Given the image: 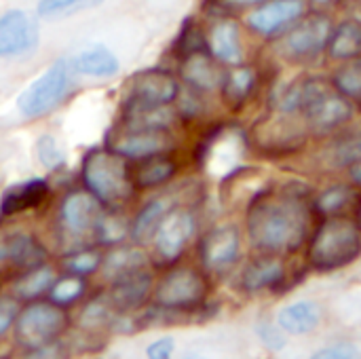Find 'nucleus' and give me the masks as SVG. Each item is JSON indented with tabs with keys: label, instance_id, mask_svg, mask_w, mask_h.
I'll return each instance as SVG.
<instances>
[{
	"label": "nucleus",
	"instance_id": "17",
	"mask_svg": "<svg viewBox=\"0 0 361 359\" xmlns=\"http://www.w3.org/2000/svg\"><path fill=\"white\" fill-rule=\"evenodd\" d=\"M152 290V273L148 269H140L135 273H129L116 281H112V288L108 292V300L118 313L135 311L140 309Z\"/></svg>",
	"mask_w": 361,
	"mask_h": 359
},
{
	"label": "nucleus",
	"instance_id": "39",
	"mask_svg": "<svg viewBox=\"0 0 361 359\" xmlns=\"http://www.w3.org/2000/svg\"><path fill=\"white\" fill-rule=\"evenodd\" d=\"M36 154H38V161L49 171H57L66 165V154L57 146V140L53 135H40L36 140Z\"/></svg>",
	"mask_w": 361,
	"mask_h": 359
},
{
	"label": "nucleus",
	"instance_id": "1",
	"mask_svg": "<svg viewBox=\"0 0 361 359\" xmlns=\"http://www.w3.org/2000/svg\"><path fill=\"white\" fill-rule=\"evenodd\" d=\"M313 220L311 188L298 180L258 193L245 216L250 241L262 254H292L309 237Z\"/></svg>",
	"mask_w": 361,
	"mask_h": 359
},
{
	"label": "nucleus",
	"instance_id": "19",
	"mask_svg": "<svg viewBox=\"0 0 361 359\" xmlns=\"http://www.w3.org/2000/svg\"><path fill=\"white\" fill-rule=\"evenodd\" d=\"M47 258L44 248L27 233H0V262H11L15 269L27 271L42 264Z\"/></svg>",
	"mask_w": 361,
	"mask_h": 359
},
{
	"label": "nucleus",
	"instance_id": "16",
	"mask_svg": "<svg viewBox=\"0 0 361 359\" xmlns=\"http://www.w3.org/2000/svg\"><path fill=\"white\" fill-rule=\"evenodd\" d=\"M102 212L104 205L95 195H91L89 190H74L66 195L59 205V222L66 233L78 237L95 229Z\"/></svg>",
	"mask_w": 361,
	"mask_h": 359
},
{
	"label": "nucleus",
	"instance_id": "4",
	"mask_svg": "<svg viewBox=\"0 0 361 359\" xmlns=\"http://www.w3.org/2000/svg\"><path fill=\"white\" fill-rule=\"evenodd\" d=\"M82 182L106 207H121L135 195L131 165L110 148H93L82 159Z\"/></svg>",
	"mask_w": 361,
	"mask_h": 359
},
{
	"label": "nucleus",
	"instance_id": "31",
	"mask_svg": "<svg viewBox=\"0 0 361 359\" xmlns=\"http://www.w3.org/2000/svg\"><path fill=\"white\" fill-rule=\"evenodd\" d=\"M355 199V190L347 184H336L326 188L319 197L313 199V209L317 214L326 216H338L345 214V209L353 203Z\"/></svg>",
	"mask_w": 361,
	"mask_h": 359
},
{
	"label": "nucleus",
	"instance_id": "44",
	"mask_svg": "<svg viewBox=\"0 0 361 359\" xmlns=\"http://www.w3.org/2000/svg\"><path fill=\"white\" fill-rule=\"evenodd\" d=\"M173 347H176L173 339H171V336H163V339L154 341L152 345H148L146 355L152 359H167V358H171Z\"/></svg>",
	"mask_w": 361,
	"mask_h": 359
},
{
	"label": "nucleus",
	"instance_id": "3",
	"mask_svg": "<svg viewBox=\"0 0 361 359\" xmlns=\"http://www.w3.org/2000/svg\"><path fill=\"white\" fill-rule=\"evenodd\" d=\"M361 256L360 222L338 214L326 216L309 243V264L315 271L330 273L353 264Z\"/></svg>",
	"mask_w": 361,
	"mask_h": 359
},
{
	"label": "nucleus",
	"instance_id": "2",
	"mask_svg": "<svg viewBox=\"0 0 361 359\" xmlns=\"http://www.w3.org/2000/svg\"><path fill=\"white\" fill-rule=\"evenodd\" d=\"M279 110L302 114L307 127L315 135H326L343 127L353 114L351 102L319 76H311L288 87L279 97Z\"/></svg>",
	"mask_w": 361,
	"mask_h": 359
},
{
	"label": "nucleus",
	"instance_id": "18",
	"mask_svg": "<svg viewBox=\"0 0 361 359\" xmlns=\"http://www.w3.org/2000/svg\"><path fill=\"white\" fill-rule=\"evenodd\" d=\"M180 74L188 87H192L195 91H201V93L218 89L224 80V72L220 70L218 59L209 53V49L195 51V53L182 57Z\"/></svg>",
	"mask_w": 361,
	"mask_h": 359
},
{
	"label": "nucleus",
	"instance_id": "6",
	"mask_svg": "<svg viewBox=\"0 0 361 359\" xmlns=\"http://www.w3.org/2000/svg\"><path fill=\"white\" fill-rule=\"evenodd\" d=\"M207 290L209 288L203 273L192 267H178L159 281L154 290V305L169 311L188 313L203 305Z\"/></svg>",
	"mask_w": 361,
	"mask_h": 359
},
{
	"label": "nucleus",
	"instance_id": "10",
	"mask_svg": "<svg viewBox=\"0 0 361 359\" xmlns=\"http://www.w3.org/2000/svg\"><path fill=\"white\" fill-rule=\"evenodd\" d=\"M180 85L171 72L161 68L142 70L131 76L127 102L123 108H163L178 99Z\"/></svg>",
	"mask_w": 361,
	"mask_h": 359
},
{
	"label": "nucleus",
	"instance_id": "33",
	"mask_svg": "<svg viewBox=\"0 0 361 359\" xmlns=\"http://www.w3.org/2000/svg\"><path fill=\"white\" fill-rule=\"evenodd\" d=\"M93 231L102 245H116L129 235V224L118 212H102Z\"/></svg>",
	"mask_w": 361,
	"mask_h": 359
},
{
	"label": "nucleus",
	"instance_id": "35",
	"mask_svg": "<svg viewBox=\"0 0 361 359\" xmlns=\"http://www.w3.org/2000/svg\"><path fill=\"white\" fill-rule=\"evenodd\" d=\"M104 0H40L36 6L38 17L42 19H63L80 11L99 6Z\"/></svg>",
	"mask_w": 361,
	"mask_h": 359
},
{
	"label": "nucleus",
	"instance_id": "25",
	"mask_svg": "<svg viewBox=\"0 0 361 359\" xmlns=\"http://www.w3.org/2000/svg\"><path fill=\"white\" fill-rule=\"evenodd\" d=\"M72 68L78 74L85 76H95V78H112L118 74L121 63L118 57L104 44H93L85 51H80L72 59Z\"/></svg>",
	"mask_w": 361,
	"mask_h": 359
},
{
	"label": "nucleus",
	"instance_id": "36",
	"mask_svg": "<svg viewBox=\"0 0 361 359\" xmlns=\"http://www.w3.org/2000/svg\"><path fill=\"white\" fill-rule=\"evenodd\" d=\"M203 49H207V36L203 34V30L199 28V23L192 17L184 19L182 30H180V34H178V38L173 42L176 57L182 59V57H186V55H190L195 51H203Z\"/></svg>",
	"mask_w": 361,
	"mask_h": 359
},
{
	"label": "nucleus",
	"instance_id": "8",
	"mask_svg": "<svg viewBox=\"0 0 361 359\" xmlns=\"http://www.w3.org/2000/svg\"><path fill=\"white\" fill-rule=\"evenodd\" d=\"M195 231L197 220L190 209H171L152 237V262L157 267L176 264L184 256Z\"/></svg>",
	"mask_w": 361,
	"mask_h": 359
},
{
	"label": "nucleus",
	"instance_id": "42",
	"mask_svg": "<svg viewBox=\"0 0 361 359\" xmlns=\"http://www.w3.org/2000/svg\"><path fill=\"white\" fill-rule=\"evenodd\" d=\"M17 313H19L17 300L11 296H2L0 298V336H4L15 326Z\"/></svg>",
	"mask_w": 361,
	"mask_h": 359
},
{
	"label": "nucleus",
	"instance_id": "43",
	"mask_svg": "<svg viewBox=\"0 0 361 359\" xmlns=\"http://www.w3.org/2000/svg\"><path fill=\"white\" fill-rule=\"evenodd\" d=\"M315 359H351L357 358V351L355 347L351 345H332V347H326L317 353H313Z\"/></svg>",
	"mask_w": 361,
	"mask_h": 359
},
{
	"label": "nucleus",
	"instance_id": "37",
	"mask_svg": "<svg viewBox=\"0 0 361 359\" xmlns=\"http://www.w3.org/2000/svg\"><path fill=\"white\" fill-rule=\"evenodd\" d=\"M114 307L110 305L108 298H93L87 303V307L80 311V317H78V324L80 328H85L87 332H95L99 328H106L110 326L112 317H114Z\"/></svg>",
	"mask_w": 361,
	"mask_h": 359
},
{
	"label": "nucleus",
	"instance_id": "15",
	"mask_svg": "<svg viewBox=\"0 0 361 359\" xmlns=\"http://www.w3.org/2000/svg\"><path fill=\"white\" fill-rule=\"evenodd\" d=\"M305 11V0H264L250 13L247 25L260 36H273L294 25Z\"/></svg>",
	"mask_w": 361,
	"mask_h": 359
},
{
	"label": "nucleus",
	"instance_id": "12",
	"mask_svg": "<svg viewBox=\"0 0 361 359\" xmlns=\"http://www.w3.org/2000/svg\"><path fill=\"white\" fill-rule=\"evenodd\" d=\"M241 252V235L235 224L212 229L199 245L201 264L212 275H224L235 267Z\"/></svg>",
	"mask_w": 361,
	"mask_h": 359
},
{
	"label": "nucleus",
	"instance_id": "26",
	"mask_svg": "<svg viewBox=\"0 0 361 359\" xmlns=\"http://www.w3.org/2000/svg\"><path fill=\"white\" fill-rule=\"evenodd\" d=\"M256 83H258V74L252 66H243V63H237L228 74H224V80H222V97H224V104L231 108V110H241L245 106V102L250 99V95L254 93L256 89Z\"/></svg>",
	"mask_w": 361,
	"mask_h": 359
},
{
	"label": "nucleus",
	"instance_id": "20",
	"mask_svg": "<svg viewBox=\"0 0 361 359\" xmlns=\"http://www.w3.org/2000/svg\"><path fill=\"white\" fill-rule=\"evenodd\" d=\"M207 49L209 53L228 66H237L243 61V49H241V36L239 25L235 19H228L226 15L214 23L207 36Z\"/></svg>",
	"mask_w": 361,
	"mask_h": 359
},
{
	"label": "nucleus",
	"instance_id": "29",
	"mask_svg": "<svg viewBox=\"0 0 361 359\" xmlns=\"http://www.w3.org/2000/svg\"><path fill=\"white\" fill-rule=\"evenodd\" d=\"M328 53L332 59H351L361 55V23L355 19L343 21L332 30L328 40Z\"/></svg>",
	"mask_w": 361,
	"mask_h": 359
},
{
	"label": "nucleus",
	"instance_id": "28",
	"mask_svg": "<svg viewBox=\"0 0 361 359\" xmlns=\"http://www.w3.org/2000/svg\"><path fill=\"white\" fill-rule=\"evenodd\" d=\"M148 258L140 248H114L112 252L102 258V275L106 281H116L129 273H135L140 269H146Z\"/></svg>",
	"mask_w": 361,
	"mask_h": 359
},
{
	"label": "nucleus",
	"instance_id": "13",
	"mask_svg": "<svg viewBox=\"0 0 361 359\" xmlns=\"http://www.w3.org/2000/svg\"><path fill=\"white\" fill-rule=\"evenodd\" d=\"M256 144L264 152L273 154H288L305 146L307 138L298 123L292 121V112L277 110V114L267 116L260 121L258 127H254Z\"/></svg>",
	"mask_w": 361,
	"mask_h": 359
},
{
	"label": "nucleus",
	"instance_id": "22",
	"mask_svg": "<svg viewBox=\"0 0 361 359\" xmlns=\"http://www.w3.org/2000/svg\"><path fill=\"white\" fill-rule=\"evenodd\" d=\"M286 277L283 262L277 258V254H264L256 260H252L243 273H241V288L245 292H260L269 288H277Z\"/></svg>",
	"mask_w": 361,
	"mask_h": 359
},
{
	"label": "nucleus",
	"instance_id": "32",
	"mask_svg": "<svg viewBox=\"0 0 361 359\" xmlns=\"http://www.w3.org/2000/svg\"><path fill=\"white\" fill-rule=\"evenodd\" d=\"M332 85L349 102H355L361 106V55L345 59V63L334 72Z\"/></svg>",
	"mask_w": 361,
	"mask_h": 359
},
{
	"label": "nucleus",
	"instance_id": "45",
	"mask_svg": "<svg viewBox=\"0 0 361 359\" xmlns=\"http://www.w3.org/2000/svg\"><path fill=\"white\" fill-rule=\"evenodd\" d=\"M222 6L226 11H241V8H250V6H258L264 0H220Z\"/></svg>",
	"mask_w": 361,
	"mask_h": 359
},
{
	"label": "nucleus",
	"instance_id": "14",
	"mask_svg": "<svg viewBox=\"0 0 361 359\" xmlns=\"http://www.w3.org/2000/svg\"><path fill=\"white\" fill-rule=\"evenodd\" d=\"M38 47V28L21 8L0 15V57H19Z\"/></svg>",
	"mask_w": 361,
	"mask_h": 359
},
{
	"label": "nucleus",
	"instance_id": "27",
	"mask_svg": "<svg viewBox=\"0 0 361 359\" xmlns=\"http://www.w3.org/2000/svg\"><path fill=\"white\" fill-rule=\"evenodd\" d=\"M173 209V203L171 199L167 197H157V199H150L135 216L131 229H129V235L133 237V241L137 245H146L152 241L157 229L161 226L163 218Z\"/></svg>",
	"mask_w": 361,
	"mask_h": 359
},
{
	"label": "nucleus",
	"instance_id": "5",
	"mask_svg": "<svg viewBox=\"0 0 361 359\" xmlns=\"http://www.w3.org/2000/svg\"><path fill=\"white\" fill-rule=\"evenodd\" d=\"M68 315L63 307L51 303H30L17 313L15 345L23 351H38L55 343L68 330Z\"/></svg>",
	"mask_w": 361,
	"mask_h": 359
},
{
	"label": "nucleus",
	"instance_id": "23",
	"mask_svg": "<svg viewBox=\"0 0 361 359\" xmlns=\"http://www.w3.org/2000/svg\"><path fill=\"white\" fill-rule=\"evenodd\" d=\"M319 324H322V309H319V305H315L311 300L292 303L277 313V326L286 334L307 336L313 330H317Z\"/></svg>",
	"mask_w": 361,
	"mask_h": 359
},
{
	"label": "nucleus",
	"instance_id": "7",
	"mask_svg": "<svg viewBox=\"0 0 361 359\" xmlns=\"http://www.w3.org/2000/svg\"><path fill=\"white\" fill-rule=\"evenodd\" d=\"M68 85H70V66L66 59H57L17 97L19 114L25 118H40L49 114L63 99Z\"/></svg>",
	"mask_w": 361,
	"mask_h": 359
},
{
	"label": "nucleus",
	"instance_id": "24",
	"mask_svg": "<svg viewBox=\"0 0 361 359\" xmlns=\"http://www.w3.org/2000/svg\"><path fill=\"white\" fill-rule=\"evenodd\" d=\"M178 171V163L165 152V154H152L146 159H137L131 167V178L135 188H157L165 182H169Z\"/></svg>",
	"mask_w": 361,
	"mask_h": 359
},
{
	"label": "nucleus",
	"instance_id": "30",
	"mask_svg": "<svg viewBox=\"0 0 361 359\" xmlns=\"http://www.w3.org/2000/svg\"><path fill=\"white\" fill-rule=\"evenodd\" d=\"M53 284H55V273H53L51 267H47L42 262V264H38L34 269H27L17 279V284L13 286V292L21 300H34L40 294H44L47 290H51Z\"/></svg>",
	"mask_w": 361,
	"mask_h": 359
},
{
	"label": "nucleus",
	"instance_id": "9",
	"mask_svg": "<svg viewBox=\"0 0 361 359\" xmlns=\"http://www.w3.org/2000/svg\"><path fill=\"white\" fill-rule=\"evenodd\" d=\"M332 19L324 13L302 15L292 30L281 40V51L286 57L294 61H305L317 57L324 49H328V40L332 36Z\"/></svg>",
	"mask_w": 361,
	"mask_h": 359
},
{
	"label": "nucleus",
	"instance_id": "38",
	"mask_svg": "<svg viewBox=\"0 0 361 359\" xmlns=\"http://www.w3.org/2000/svg\"><path fill=\"white\" fill-rule=\"evenodd\" d=\"M85 292V281L82 277L78 275H72V277H63L59 281H55L49 290L51 294V300L59 307H70L74 305Z\"/></svg>",
	"mask_w": 361,
	"mask_h": 359
},
{
	"label": "nucleus",
	"instance_id": "11",
	"mask_svg": "<svg viewBox=\"0 0 361 359\" xmlns=\"http://www.w3.org/2000/svg\"><path fill=\"white\" fill-rule=\"evenodd\" d=\"M110 150L125 159H146L152 154H165L173 148V138L169 129L154 127H121L108 140Z\"/></svg>",
	"mask_w": 361,
	"mask_h": 359
},
{
	"label": "nucleus",
	"instance_id": "47",
	"mask_svg": "<svg viewBox=\"0 0 361 359\" xmlns=\"http://www.w3.org/2000/svg\"><path fill=\"white\" fill-rule=\"evenodd\" d=\"M313 2H315V4H328L330 0H313Z\"/></svg>",
	"mask_w": 361,
	"mask_h": 359
},
{
	"label": "nucleus",
	"instance_id": "40",
	"mask_svg": "<svg viewBox=\"0 0 361 359\" xmlns=\"http://www.w3.org/2000/svg\"><path fill=\"white\" fill-rule=\"evenodd\" d=\"M102 264V254L97 250H80V252H74L66 258L63 267L72 273V275H78V277H87L91 273H95Z\"/></svg>",
	"mask_w": 361,
	"mask_h": 359
},
{
	"label": "nucleus",
	"instance_id": "34",
	"mask_svg": "<svg viewBox=\"0 0 361 359\" xmlns=\"http://www.w3.org/2000/svg\"><path fill=\"white\" fill-rule=\"evenodd\" d=\"M357 159H361V129L343 133L334 140L330 148V161L334 167H351Z\"/></svg>",
	"mask_w": 361,
	"mask_h": 359
},
{
	"label": "nucleus",
	"instance_id": "48",
	"mask_svg": "<svg viewBox=\"0 0 361 359\" xmlns=\"http://www.w3.org/2000/svg\"><path fill=\"white\" fill-rule=\"evenodd\" d=\"M357 222H360V226H361V205H360V218H357Z\"/></svg>",
	"mask_w": 361,
	"mask_h": 359
},
{
	"label": "nucleus",
	"instance_id": "21",
	"mask_svg": "<svg viewBox=\"0 0 361 359\" xmlns=\"http://www.w3.org/2000/svg\"><path fill=\"white\" fill-rule=\"evenodd\" d=\"M49 195V184L42 178H32L4 190L0 199V216H17L38 207Z\"/></svg>",
	"mask_w": 361,
	"mask_h": 359
},
{
	"label": "nucleus",
	"instance_id": "46",
	"mask_svg": "<svg viewBox=\"0 0 361 359\" xmlns=\"http://www.w3.org/2000/svg\"><path fill=\"white\" fill-rule=\"evenodd\" d=\"M349 174H351V180L355 186H361V159H357L351 167H349Z\"/></svg>",
	"mask_w": 361,
	"mask_h": 359
},
{
	"label": "nucleus",
	"instance_id": "41",
	"mask_svg": "<svg viewBox=\"0 0 361 359\" xmlns=\"http://www.w3.org/2000/svg\"><path fill=\"white\" fill-rule=\"evenodd\" d=\"M256 332H258V339L262 341V345L269 349V351H281L283 347H286V332L279 328V326H271V324H260L258 328H256Z\"/></svg>",
	"mask_w": 361,
	"mask_h": 359
}]
</instances>
